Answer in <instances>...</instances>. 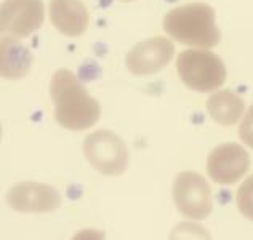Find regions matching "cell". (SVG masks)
I'll list each match as a JSON object with an SVG mask.
<instances>
[{
	"label": "cell",
	"mask_w": 253,
	"mask_h": 240,
	"mask_svg": "<svg viewBox=\"0 0 253 240\" xmlns=\"http://www.w3.org/2000/svg\"><path fill=\"white\" fill-rule=\"evenodd\" d=\"M173 200L184 218L201 221L213 210L211 189L201 173L181 171L173 183Z\"/></svg>",
	"instance_id": "cell-5"
},
{
	"label": "cell",
	"mask_w": 253,
	"mask_h": 240,
	"mask_svg": "<svg viewBox=\"0 0 253 240\" xmlns=\"http://www.w3.org/2000/svg\"><path fill=\"white\" fill-rule=\"evenodd\" d=\"M121 2H124V3H128V2H133V0H121Z\"/></svg>",
	"instance_id": "cell-15"
},
{
	"label": "cell",
	"mask_w": 253,
	"mask_h": 240,
	"mask_svg": "<svg viewBox=\"0 0 253 240\" xmlns=\"http://www.w3.org/2000/svg\"><path fill=\"white\" fill-rule=\"evenodd\" d=\"M175 45L170 39L151 37L136 43L126 53L125 64L133 76H151L162 71L171 61Z\"/></svg>",
	"instance_id": "cell-8"
},
{
	"label": "cell",
	"mask_w": 253,
	"mask_h": 240,
	"mask_svg": "<svg viewBox=\"0 0 253 240\" xmlns=\"http://www.w3.org/2000/svg\"><path fill=\"white\" fill-rule=\"evenodd\" d=\"M176 71L181 82L191 90L210 93L226 82L223 59L209 50H186L176 58Z\"/></svg>",
	"instance_id": "cell-3"
},
{
	"label": "cell",
	"mask_w": 253,
	"mask_h": 240,
	"mask_svg": "<svg viewBox=\"0 0 253 240\" xmlns=\"http://www.w3.org/2000/svg\"><path fill=\"white\" fill-rule=\"evenodd\" d=\"M236 203L239 211L247 219L253 221V175H250L239 186L236 194Z\"/></svg>",
	"instance_id": "cell-13"
},
{
	"label": "cell",
	"mask_w": 253,
	"mask_h": 240,
	"mask_svg": "<svg viewBox=\"0 0 253 240\" xmlns=\"http://www.w3.org/2000/svg\"><path fill=\"white\" fill-rule=\"evenodd\" d=\"M61 194L50 184L23 181L6 194V203L19 213H50L61 206Z\"/></svg>",
	"instance_id": "cell-9"
},
{
	"label": "cell",
	"mask_w": 253,
	"mask_h": 240,
	"mask_svg": "<svg viewBox=\"0 0 253 240\" xmlns=\"http://www.w3.org/2000/svg\"><path fill=\"white\" fill-rule=\"evenodd\" d=\"M32 55L24 43L15 37H2V77L23 79L31 69Z\"/></svg>",
	"instance_id": "cell-12"
},
{
	"label": "cell",
	"mask_w": 253,
	"mask_h": 240,
	"mask_svg": "<svg viewBox=\"0 0 253 240\" xmlns=\"http://www.w3.org/2000/svg\"><path fill=\"white\" fill-rule=\"evenodd\" d=\"M48 15L51 24L68 37H81L88 28V11L81 0H51Z\"/></svg>",
	"instance_id": "cell-10"
},
{
	"label": "cell",
	"mask_w": 253,
	"mask_h": 240,
	"mask_svg": "<svg viewBox=\"0 0 253 240\" xmlns=\"http://www.w3.org/2000/svg\"><path fill=\"white\" fill-rule=\"evenodd\" d=\"M250 168V156L244 146L236 143L219 144L207 159V173L218 184L229 186L245 176Z\"/></svg>",
	"instance_id": "cell-7"
},
{
	"label": "cell",
	"mask_w": 253,
	"mask_h": 240,
	"mask_svg": "<svg viewBox=\"0 0 253 240\" xmlns=\"http://www.w3.org/2000/svg\"><path fill=\"white\" fill-rule=\"evenodd\" d=\"M84 154L104 176H121L128 166V149L124 139L109 130H96L84 139Z\"/></svg>",
	"instance_id": "cell-4"
},
{
	"label": "cell",
	"mask_w": 253,
	"mask_h": 240,
	"mask_svg": "<svg viewBox=\"0 0 253 240\" xmlns=\"http://www.w3.org/2000/svg\"><path fill=\"white\" fill-rule=\"evenodd\" d=\"M239 138H241V141H244V144L253 149V104L245 112L241 126H239Z\"/></svg>",
	"instance_id": "cell-14"
},
{
	"label": "cell",
	"mask_w": 253,
	"mask_h": 240,
	"mask_svg": "<svg viewBox=\"0 0 253 240\" xmlns=\"http://www.w3.org/2000/svg\"><path fill=\"white\" fill-rule=\"evenodd\" d=\"M164 31L179 43L201 48H213L221 39L215 21V10L202 2L170 10L164 18Z\"/></svg>",
	"instance_id": "cell-2"
},
{
	"label": "cell",
	"mask_w": 253,
	"mask_h": 240,
	"mask_svg": "<svg viewBox=\"0 0 253 240\" xmlns=\"http://www.w3.org/2000/svg\"><path fill=\"white\" fill-rule=\"evenodd\" d=\"M50 96L55 104V119L63 128L72 131L91 128L101 116L99 103L68 69H59L53 74Z\"/></svg>",
	"instance_id": "cell-1"
},
{
	"label": "cell",
	"mask_w": 253,
	"mask_h": 240,
	"mask_svg": "<svg viewBox=\"0 0 253 240\" xmlns=\"http://www.w3.org/2000/svg\"><path fill=\"white\" fill-rule=\"evenodd\" d=\"M207 111L216 123L231 126L244 116L245 101L234 91L219 90L207 99Z\"/></svg>",
	"instance_id": "cell-11"
},
{
	"label": "cell",
	"mask_w": 253,
	"mask_h": 240,
	"mask_svg": "<svg viewBox=\"0 0 253 240\" xmlns=\"http://www.w3.org/2000/svg\"><path fill=\"white\" fill-rule=\"evenodd\" d=\"M42 0H3L0 8V31L15 37H28L43 24Z\"/></svg>",
	"instance_id": "cell-6"
}]
</instances>
